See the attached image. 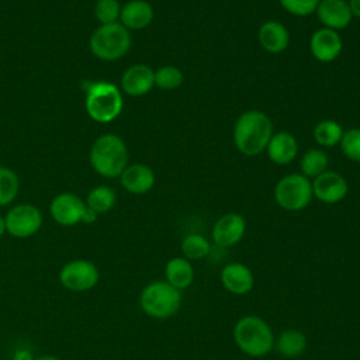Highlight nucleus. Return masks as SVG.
Segmentation results:
<instances>
[{"mask_svg": "<svg viewBox=\"0 0 360 360\" xmlns=\"http://www.w3.org/2000/svg\"><path fill=\"white\" fill-rule=\"evenodd\" d=\"M273 135L270 118L257 110L242 112L233 127V142L245 156H257L266 150Z\"/></svg>", "mask_w": 360, "mask_h": 360, "instance_id": "nucleus-1", "label": "nucleus"}, {"mask_svg": "<svg viewBox=\"0 0 360 360\" xmlns=\"http://www.w3.org/2000/svg\"><path fill=\"white\" fill-rule=\"evenodd\" d=\"M89 159L97 174L105 179H115L128 166V149L121 136L103 134L93 142Z\"/></svg>", "mask_w": 360, "mask_h": 360, "instance_id": "nucleus-2", "label": "nucleus"}, {"mask_svg": "<svg viewBox=\"0 0 360 360\" xmlns=\"http://www.w3.org/2000/svg\"><path fill=\"white\" fill-rule=\"evenodd\" d=\"M238 349L250 357H263L274 349V335L270 325L257 315L239 318L232 330Z\"/></svg>", "mask_w": 360, "mask_h": 360, "instance_id": "nucleus-3", "label": "nucleus"}, {"mask_svg": "<svg viewBox=\"0 0 360 360\" xmlns=\"http://www.w3.org/2000/svg\"><path fill=\"white\" fill-rule=\"evenodd\" d=\"M122 107V93L114 83L98 80L86 86L84 108L93 121L98 124L112 122L121 114Z\"/></svg>", "mask_w": 360, "mask_h": 360, "instance_id": "nucleus-4", "label": "nucleus"}, {"mask_svg": "<svg viewBox=\"0 0 360 360\" xmlns=\"http://www.w3.org/2000/svg\"><path fill=\"white\" fill-rule=\"evenodd\" d=\"M181 305V292L166 280H155L146 284L139 294V307L150 318L167 319Z\"/></svg>", "mask_w": 360, "mask_h": 360, "instance_id": "nucleus-5", "label": "nucleus"}, {"mask_svg": "<svg viewBox=\"0 0 360 360\" xmlns=\"http://www.w3.org/2000/svg\"><path fill=\"white\" fill-rule=\"evenodd\" d=\"M91 53L105 62H112L124 58L131 48V34L118 21L104 24L94 30L89 41Z\"/></svg>", "mask_w": 360, "mask_h": 360, "instance_id": "nucleus-6", "label": "nucleus"}, {"mask_svg": "<svg viewBox=\"0 0 360 360\" xmlns=\"http://www.w3.org/2000/svg\"><path fill=\"white\" fill-rule=\"evenodd\" d=\"M312 183L301 173L281 177L274 187V200L285 211H301L311 202Z\"/></svg>", "mask_w": 360, "mask_h": 360, "instance_id": "nucleus-7", "label": "nucleus"}, {"mask_svg": "<svg viewBox=\"0 0 360 360\" xmlns=\"http://www.w3.org/2000/svg\"><path fill=\"white\" fill-rule=\"evenodd\" d=\"M49 214L62 226H73L80 222L93 224L98 215L86 205V201L73 193L55 195L49 204Z\"/></svg>", "mask_w": 360, "mask_h": 360, "instance_id": "nucleus-8", "label": "nucleus"}, {"mask_svg": "<svg viewBox=\"0 0 360 360\" xmlns=\"http://www.w3.org/2000/svg\"><path fill=\"white\" fill-rule=\"evenodd\" d=\"M6 232L13 238L24 239L35 235L42 226V212L38 207L30 202H22L11 207L6 217Z\"/></svg>", "mask_w": 360, "mask_h": 360, "instance_id": "nucleus-9", "label": "nucleus"}, {"mask_svg": "<svg viewBox=\"0 0 360 360\" xmlns=\"http://www.w3.org/2000/svg\"><path fill=\"white\" fill-rule=\"evenodd\" d=\"M100 280L98 269L94 263L84 259H75L68 262L59 271L60 284L73 292L91 290Z\"/></svg>", "mask_w": 360, "mask_h": 360, "instance_id": "nucleus-10", "label": "nucleus"}, {"mask_svg": "<svg viewBox=\"0 0 360 360\" xmlns=\"http://www.w3.org/2000/svg\"><path fill=\"white\" fill-rule=\"evenodd\" d=\"M245 232V218L238 212H226L215 221L211 231V236L217 246L231 248L243 239Z\"/></svg>", "mask_w": 360, "mask_h": 360, "instance_id": "nucleus-11", "label": "nucleus"}, {"mask_svg": "<svg viewBox=\"0 0 360 360\" xmlns=\"http://www.w3.org/2000/svg\"><path fill=\"white\" fill-rule=\"evenodd\" d=\"M312 194L325 204H336L342 201L349 191L346 179L332 170H326L312 181Z\"/></svg>", "mask_w": 360, "mask_h": 360, "instance_id": "nucleus-12", "label": "nucleus"}, {"mask_svg": "<svg viewBox=\"0 0 360 360\" xmlns=\"http://www.w3.org/2000/svg\"><path fill=\"white\" fill-rule=\"evenodd\" d=\"M342 49V38L335 30L319 28L312 34L309 39V51L312 56L322 63L335 60L340 55Z\"/></svg>", "mask_w": 360, "mask_h": 360, "instance_id": "nucleus-13", "label": "nucleus"}, {"mask_svg": "<svg viewBox=\"0 0 360 360\" xmlns=\"http://www.w3.org/2000/svg\"><path fill=\"white\" fill-rule=\"evenodd\" d=\"M224 288L235 295H245L250 292L255 285V276L250 267L240 262H231L225 264L219 274Z\"/></svg>", "mask_w": 360, "mask_h": 360, "instance_id": "nucleus-14", "label": "nucleus"}, {"mask_svg": "<svg viewBox=\"0 0 360 360\" xmlns=\"http://www.w3.org/2000/svg\"><path fill=\"white\" fill-rule=\"evenodd\" d=\"M155 86V70L143 63L129 66L121 76V90L131 97L145 96Z\"/></svg>", "mask_w": 360, "mask_h": 360, "instance_id": "nucleus-15", "label": "nucleus"}, {"mask_svg": "<svg viewBox=\"0 0 360 360\" xmlns=\"http://www.w3.org/2000/svg\"><path fill=\"white\" fill-rule=\"evenodd\" d=\"M315 13L323 28L335 31L346 28L353 18L347 0H319Z\"/></svg>", "mask_w": 360, "mask_h": 360, "instance_id": "nucleus-16", "label": "nucleus"}, {"mask_svg": "<svg viewBox=\"0 0 360 360\" xmlns=\"http://www.w3.org/2000/svg\"><path fill=\"white\" fill-rule=\"evenodd\" d=\"M120 183L131 194H145L155 186V173L143 163H132L121 173Z\"/></svg>", "mask_w": 360, "mask_h": 360, "instance_id": "nucleus-17", "label": "nucleus"}, {"mask_svg": "<svg viewBox=\"0 0 360 360\" xmlns=\"http://www.w3.org/2000/svg\"><path fill=\"white\" fill-rule=\"evenodd\" d=\"M153 20V8L146 0H129L121 7L120 22L128 31L146 28Z\"/></svg>", "mask_w": 360, "mask_h": 360, "instance_id": "nucleus-18", "label": "nucleus"}, {"mask_svg": "<svg viewBox=\"0 0 360 360\" xmlns=\"http://www.w3.org/2000/svg\"><path fill=\"white\" fill-rule=\"evenodd\" d=\"M266 152L273 163L283 166L292 162L297 158L298 142L292 134L280 131L271 135L266 146Z\"/></svg>", "mask_w": 360, "mask_h": 360, "instance_id": "nucleus-19", "label": "nucleus"}, {"mask_svg": "<svg viewBox=\"0 0 360 360\" xmlns=\"http://www.w3.org/2000/svg\"><path fill=\"white\" fill-rule=\"evenodd\" d=\"M257 39L260 46L269 53H281L290 44V32L278 21H266L259 28Z\"/></svg>", "mask_w": 360, "mask_h": 360, "instance_id": "nucleus-20", "label": "nucleus"}, {"mask_svg": "<svg viewBox=\"0 0 360 360\" xmlns=\"http://www.w3.org/2000/svg\"><path fill=\"white\" fill-rule=\"evenodd\" d=\"M165 277L169 284L181 291L193 284L194 267L186 257H172L165 266Z\"/></svg>", "mask_w": 360, "mask_h": 360, "instance_id": "nucleus-21", "label": "nucleus"}, {"mask_svg": "<svg viewBox=\"0 0 360 360\" xmlns=\"http://www.w3.org/2000/svg\"><path fill=\"white\" fill-rule=\"evenodd\" d=\"M308 346V339L298 329H285L274 339V347L283 357L294 359L301 356Z\"/></svg>", "mask_w": 360, "mask_h": 360, "instance_id": "nucleus-22", "label": "nucleus"}, {"mask_svg": "<svg viewBox=\"0 0 360 360\" xmlns=\"http://www.w3.org/2000/svg\"><path fill=\"white\" fill-rule=\"evenodd\" d=\"M328 165H329V158L325 150L318 148L308 149L300 160L301 174L309 180L311 179L314 180L315 177H318L319 174L328 170Z\"/></svg>", "mask_w": 360, "mask_h": 360, "instance_id": "nucleus-23", "label": "nucleus"}, {"mask_svg": "<svg viewBox=\"0 0 360 360\" xmlns=\"http://www.w3.org/2000/svg\"><path fill=\"white\" fill-rule=\"evenodd\" d=\"M117 201L115 191L108 186H96L86 197V205L96 214L108 212Z\"/></svg>", "mask_w": 360, "mask_h": 360, "instance_id": "nucleus-24", "label": "nucleus"}, {"mask_svg": "<svg viewBox=\"0 0 360 360\" xmlns=\"http://www.w3.org/2000/svg\"><path fill=\"white\" fill-rule=\"evenodd\" d=\"M343 132L345 131L339 122L333 120H322L314 128V139L318 145L323 148H330L339 145Z\"/></svg>", "mask_w": 360, "mask_h": 360, "instance_id": "nucleus-25", "label": "nucleus"}, {"mask_svg": "<svg viewBox=\"0 0 360 360\" xmlns=\"http://www.w3.org/2000/svg\"><path fill=\"white\" fill-rule=\"evenodd\" d=\"M181 252L183 257L188 260H200L208 256L211 250V245L208 239L200 233H190L181 240Z\"/></svg>", "mask_w": 360, "mask_h": 360, "instance_id": "nucleus-26", "label": "nucleus"}, {"mask_svg": "<svg viewBox=\"0 0 360 360\" xmlns=\"http://www.w3.org/2000/svg\"><path fill=\"white\" fill-rule=\"evenodd\" d=\"M20 190L18 176L8 167L0 166V207L11 204Z\"/></svg>", "mask_w": 360, "mask_h": 360, "instance_id": "nucleus-27", "label": "nucleus"}, {"mask_svg": "<svg viewBox=\"0 0 360 360\" xmlns=\"http://www.w3.org/2000/svg\"><path fill=\"white\" fill-rule=\"evenodd\" d=\"M184 82L183 72L173 65H166L155 70V86L162 90L179 89Z\"/></svg>", "mask_w": 360, "mask_h": 360, "instance_id": "nucleus-28", "label": "nucleus"}, {"mask_svg": "<svg viewBox=\"0 0 360 360\" xmlns=\"http://www.w3.org/2000/svg\"><path fill=\"white\" fill-rule=\"evenodd\" d=\"M121 4L118 0H97L94 6V15L100 25L120 21Z\"/></svg>", "mask_w": 360, "mask_h": 360, "instance_id": "nucleus-29", "label": "nucleus"}, {"mask_svg": "<svg viewBox=\"0 0 360 360\" xmlns=\"http://www.w3.org/2000/svg\"><path fill=\"white\" fill-rule=\"evenodd\" d=\"M339 145L347 159L360 163V128L346 129Z\"/></svg>", "mask_w": 360, "mask_h": 360, "instance_id": "nucleus-30", "label": "nucleus"}, {"mask_svg": "<svg viewBox=\"0 0 360 360\" xmlns=\"http://www.w3.org/2000/svg\"><path fill=\"white\" fill-rule=\"evenodd\" d=\"M280 4L292 15L305 17L316 11L319 0H280Z\"/></svg>", "mask_w": 360, "mask_h": 360, "instance_id": "nucleus-31", "label": "nucleus"}, {"mask_svg": "<svg viewBox=\"0 0 360 360\" xmlns=\"http://www.w3.org/2000/svg\"><path fill=\"white\" fill-rule=\"evenodd\" d=\"M11 360H34V356H32L31 350H28V349H17L13 353Z\"/></svg>", "mask_w": 360, "mask_h": 360, "instance_id": "nucleus-32", "label": "nucleus"}, {"mask_svg": "<svg viewBox=\"0 0 360 360\" xmlns=\"http://www.w3.org/2000/svg\"><path fill=\"white\" fill-rule=\"evenodd\" d=\"M347 3L352 11V15L360 18V0H347Z\"/></svg>", "mask_w": 360, "mask_h": 360, "instance_id": "nucleus-33", "label": "nucleus"}, {"mask_svg": "<svg viewBox=\"0 0 360 360\" xmlns=\"http://www.w3.org/2000/svg\"><path fill=\"white\" fill-rule=\"evenodd\" d=\"M34 360H60V359L56 357V356H52V354H44V356L35 357Z\"/></svg>", "mask_w": 360, "mask_h": 360, "instance_id": "nucleus-34", "label": "nucleus"}, {"mask_svg": "<svg viewBox=\"0 0 360 360\" xmlns=\"http://www.w3.org/2000/svg\"><path fill=\"white\" fill-rule=\"evenodd\" d=\"M6 233V221H4V217L0 215V238Z\"/></svg>", "mask_w": 360, "mask_h": 360, "instance_id": "nucleus-35", "label": "nucleus"}]
</instances>
